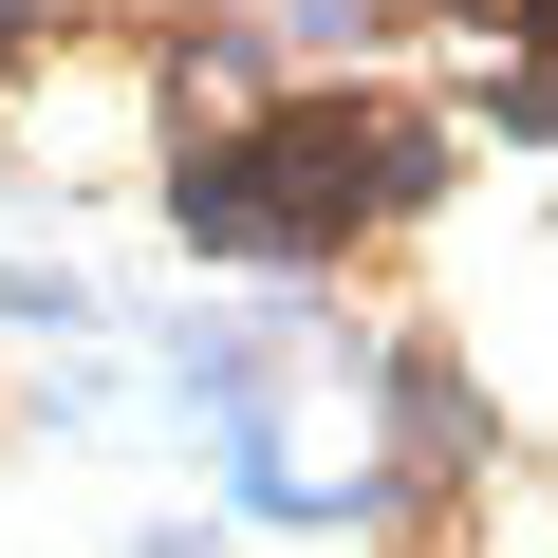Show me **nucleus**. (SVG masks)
Segmentation results:
<instances>
[{
    "label": "nucleus",
    "mask_w": 558,
    "mask_h": 558,
    "mask_svg": "<svg viewBox=\"0 0 558 558\" xmlns=\"http://www.w3.org/2000/svg\"><path fill=\"white\" fill-rule=\"evenodd\" d=\"M428 186H447V131H428V112L279 94V112H242L223 149L168 168V223H186L205 260H336L354 223H410Z\"/></svg>",
    "instance_id": "nucleus-1"
},
{
    "label": "nucleus",
    "mask_w": 558,
    "mask_h": 558,
    "mask_svg": "<svg viewBox=\"0 0 558 558\" xmlns=\"http://www.w3.org/2000/svg\"><path fill=\"white\" fill-rule=\"evenodd\" d=\"M391 410H410V465H428V484H465V465H484V391H465L447 354H391Z\"/></svg>",
    "instance_id": "nucleus-2"
},
{
    "label": "nucleus",
    "mask_w": 558,
    "mask_h": 558,
    "mask_svg": "<svg viewBox=\"0 0 558 558\" xmlns=\"http://www.w3.org/2000/svg\"><path fill=\"white\" fill-rule=\"evenodd\" d=\"M168 75H186V112H260V75H279V57H260V38H223V20H205V38H186V57H168Z\"/></svg>",
    "instance_id": "nucleus-3"
},
{
    "label": "nucleus",
    "mask_w": 558,
    "mask_h": 558,
    "mask_svg": "<svg viewBox=\"0 0 558 558\" xmlns=\"http://www.w3.org/2000/svg\"><path fill=\"white\" fill-rule=\"evenodd\" d=\"M484 112H502L521 149H558V57H502V94H484Z\"/></svg>",
    "instance_id": "nucleus-4"
},
{
    "label": "nucleus",
    "mask_w": 558,
    "mask_h": 558,
    "mask_svg": "<svg viewBox=\"0 0 558 558\" xmlns=\"http://www.w3.org/2000/svg\"><path fill=\"white\" fill-rule=\"evenodd\" d=\"M502 20H521V38H539V57H558V0H502Z\"/></svg>",
    "instance_id": "nucleus-5"
},
{
    "label": "nucleus",
    "mask_w": 558,
    "mask_h": 558,
    "mask_svg": "<svg viewBox=\"0 0 558 558\" xmlns=\"http://www.w3.org/2000/svg\"><path fill=\"white\" fill-rule=\"evenodd\" d=\"M428 20H502V0H428Z\"/></svg>",
    "instance_id": "nucleus-6"
},
{
    "label": "nucleus",
    "mask_w": 558,
    "mask_h": 558,
    "mask_svg": "<svg viewBox=\"0 0 558 558\" xmlns=\"http://www.w3.org/2000/svg\"><path fill=\"white\" fill-rule=\"evenodd\" d=\"M20 20H38V0H0V38H20Z\"/></svg>",
    "instance_id": "nucleus-7"
}]
</instances>
